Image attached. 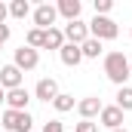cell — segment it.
Returning <instances> with one entry per match:
<instances>
[{
    "mask_svg": "<svg viewBox=\"0 0 132 132\" xmlns=\"http://www.w3.org/2000/svg\"><path fill=\"white\" fill-rule=\"evenodd\" d=\"M3 101H6V92H3V86H0V104H3Z\"/></svg>",
    "mask_w": 132,
    "mask_h": 132,
    "instance_id": "obj_25",
    "label": "cell"
},
{
    "mask_svg": "<svg viewBox=\"0 0 132 132\" xmlns=\"http://www.w3.org/2000/svg\"><path fill=\"white\" fill-rule=\"evenodd\" d=\"M74 132H98V126H95L92 120H80V123L74 126Z\"/></svg>",
    "mask_w": 132,
    "mask_h": 132,
    "instance_id": "obj_20",
    "label": "cell"
},
{
    "mask_svg": "<svg viewBox=\"0 0 132 132\" xmlns=\"http://www.w3.org/2000/svg\"><path fill=\"white\" fill-rule=\"evenodd\" d=\"M117 34H120L117 22L108 19V15H95V19L89 22V37H95V40H114Z\"/></svg>",
    "mask_w": 132,
    "mask_h": 132,
    "instance_id": "obj_3",
    "label": "cell"
},
{
    "mask_svg": "<svg viewBox=\"0 0 132 132\" xmlns=\"http://www.w3.org/2000/svg\"><path fill=\"white\" fill-rule=\"evenodd\" d=\"M0 86H3V92H9V89H19V86H22V71H19L15 65L0 68Z\"/></svg>",
    "mask_w": 132,
    "mask_h": 132,
    "instance_id": "obj_7",
    "label": "cell"
},
{
    "mask_svg": "<svg viewBox=\"0 0 132 132\" xmlns=\"http://www.w3.org/2000/svg\"><path fill=\"white\" fill-rule=\"evenodd\" d=\"M117 108H120V111H132V89L129 86H120V92H117Z\"/></svg>",
    "mask_w": 132,
    "mask_h": 132,
    "instance_id": "obj_18",
    "label": "cell"
},
{
    "mask_svg": "<svg viewBox=\"0 0 132 132\" xmlns=\"http://www.w3.org/2000/svg\"><path fill=\"white\" fill-rule=\"evenodd\" d=\"M12 65L25 74V71H34V68L40 65V55H37V49H31V46H22V49H15V62Z\"/></svg>",
    "mask_w": 132,
    "mask_h": 132,
    "instance_id": "obj_6",
    "label": "cell"
},
{
    "mask_svg": "<svg viewBox=\"0 0 132 132\" xmlns=\"http://www.w3.org/2000/svg\"><path fill=\"white\" fill-rule=\"evenodd\" d=\"M9 40V25H0V46Z\"/></svg>",
    "mask_w": 132,
    "mask_h": 132,
    "instance_id": "obj_23",
    "label": "cell"
},
{
    "mask_svg": "<svg viewBox=\"0 0 132 132\" xmlns=\"http://www.w3.org/2000/svg\"><path fill=\"white\" fill-rule=\"evenodd\" d=\"M80 52H83V59H98V55H101V40L89 37V40L80 46Z\"/></svg>",
    "mask_w": 132,
    "mask_h": 132,
    "instance_id": "obj_15",
    "label": "cell"
},
{
    "mask_svg": "<svg viewBox=\"0 0 132 132\" xmlns=\"http://www.w3.org/2000/svg\"><path fill=\"white\" fill-rule=\"evenodd\" d=\"M28 12H31V3H28V0H12V3H9V15H12V19H25Z\"/></svg>",
    "mask_w": 132,
    "mask_h": 132,
    "instance_id": "obj_17",
    "label": "cell"
},
{
    "mask_svg": "<svg viewBox=\"0 0 132 132\" xmlns=\"http://www.w3.org/2000/svg\"><path fill=\"white\" fill-rule=\"evenodd\" d=\"M28 101H31V95H28V89H9L6 92V104H9V111H28Z\"/></svg>",
    "mask_w": 132,
    "mask_h": 132,
    "instance_id": "obj_10",
    "label": "cell"
},
{
    "mask_svg": "<svg viewBox=\"0 0 132 132\" xmlns=\"http://www.w3.org/2000/svg\"><path fill=\"white\" fill-rule=\"evenodd\" d=\"M101 108H104V104H101L95 95H89V98L77 101V114H80L83 120H92V117H98V114H101Z\"/></svg>",
    "mask_w": 132,
    "mask_h": 132,
    "instance_id": "obj_11",
    "label": "cell"
},
{
    "mask_svg": "<svg viewBox=\"0 0 132 132\" xmlns=\"http://www.w3.org/2000/svg\"><path fill=\"white\" fill-rule=\"evenodd\" d=\"M34 95H37L40 101H55V95H59V83H55L52 77H43V80L37 83Z\"/></svg>",
    "mask_w": 132,
    "mask_h": 132,
    "instance_id": "obj_9",
    "label": "cell"
},
{
    "mask_svg": "<svg viewBox=\"0 0 132 132\" xmlns=\"http://www.w3.org/2000/svg\"><path fill=\"white\" fill-rule=\"evenodd\" d=\"M111 132H126V129H111Z\"/></svg>",
    "mask_w": 132,
    "mask_h": 132,
    "instance_id": "obj_26",
    "label": "cell"
},
{
    "mask_svg": "<svg viewBox=\"0 0 132 132\" xmlns=\"http://www.w3.org/2000/svg\"><path fill=\"white\" fill-rule=\"evenodd\" d=\"M59 15H65L68 22H77L80 19V0H59Z\"/></svg>",
    "mask_w": 132,
    "mask_h": 132,
    "instance_id": "obj_13",
    "label": "cell"
},
{
    "mask_svg": "<svg viewBox=\"0 0 132 132\" xmlns=\"http://www.w3.org/2000/svg\"><path fill=\"white\" fill-rule=\"evenodd\" d=\"M43 132H65V123H62V120H49V123L43 126Z\"/></svg>",
    "mask_w": 132,
    "mask_h": 132,
    "instance_id": "obj_22",
    "label": "cell"
},
{
    "mask_svg": "<svg viewBox=\"0 0 132 132\" xmlns=\"http://www.w3.org/2000/svg\"><path fill=\"white\" fill-rule=\"evenodd\" d=\"M6 15H9V6H6V3H0V25L6 22Z\"/></svg>",
    "mask_w": 132,
    "mask_h": 132,
    "instance_id": "obj_24",
    "label": "cell"
},
{
    "mask_svg": "<svg viewBox=\"0 0 132 132\" xmlns=\"http://www.w3.org/2000/svg\"><path fill=\"white\" fill-rule=\"evenodd\" d=\"M62 46H65V31L49 28V31L43 34V49H62Z\"/></svg>",
    "mask_w": 132,
    "mask_h": 132,
    "instance_id": "obj_14",
    "label": "cell"
},
{
    "mask_svg": "<svg viewBox=\"0 0 132 132\" xmlns=\"http://www.w3.org/2000/svg\"><path fill=\"white\" fill-rule=\"evenodd\" d=\"M0 126L9 129V132H31L34 117L28 111H9V108H6V111L0 114Z\"/></svg>",
    "mask_w": 132,
    "mask_h": 132,
    "instance_id": "obj_2",
    "label": "cell"
},
{
    "mask_svg": "<svg viewBox=\"0 0 132 132\" xmlns=\"http://www.w3.org/2000/svg\"><path fill=\"white\" fill-rule=\"evenodd\" d=\"M89 40V25L86 22H68L65 25V43H74V46H83Z\"/></svg>",
    "mask_w": 132,
    "mask_h": 132,
    "instance_id": "obj_5",
    "label": "cell"
},
{
    "mask_svg": "<svg viewBox=\"0 0 132 132\" xmlns=\"http://www.w3.org/2000/svg\"><path fill=\"white\" fill-rule=\"evenodd\" d=\"M98 120L108 126V129H120V126H123V111H120L117 104H108V108H101Z\"/></svg>",
    "mask_w": 132,
    "mask_h": 132,
    "instance_id": "obj_8",
    "label": "cell"
},
{
    "mask_svg": "<svg viewBox=\"0 0 132 132\" xmlns=\"http://www.w3.org/2000/svg\"><path fill=\"white\" fill-rule=\"evenodd\" d=\"M111 6H114L111 0H95V15H108V12H111Z\"/></svg>",
    "mask_w": 132,
    "mask_h": 132,
    "instance_id": "obj_21",
    "label": "cell"
},
{
    "mask_svg": "<svg viewBox=\"0 0 132 132\" xmlns=\"http://www.w3.org/2000/svg\"><path fill=\"white\" fill-rule=\"evenodd\" d=\"M43 34H46V31L31 28V31H28V43H25V46H31V49H43Z\"/></svg>",
    "mask_w": 132,
    "mask_h": 132,
    "instance_id": "obj_19",
    "label": "cell"
},
{
    "mask_svg": "<svg viewBox=\"0 0 132 132\" xmlns=\"http://www.w3.org/2000/svg\"><path fill=\"white\" fill-rule=\"evenodd\" d=\"M129 77H132V62H129Z\"/></svg>",
    "mask_w": 132,
    "mask_h": 132,
    "instance_id": "obj_27",
    "label": "cell"
},
{
    "mask_svg": "<svg viewBox=\"0 0 132 132\" xmlns=\"http://www.w3.org/2000/svg\"><path fill=\"white\" fill-rule=\"evenodd\" d=\"M104 74H108L111 83L123 86L126 77H129V59H126L123 52H108V55H104Z\"/></svg>",
    "mask_w": 132,
    "mask_h": 132,
    "instance_id": "obj_1",
    "label": "cell"
},
{
    "mask_svg": "<svg viewBox=\"0 0 132 132\" xmlns=\"http://www.w3.org/2000/svg\"><path fill=\"white\" fill-rule=\"evenodd\" d=\"M55 19H59V9H55L52 3H40V6L34 9V25H37L40 31H49V28L55 25Z\"/></svg>",
    "mask_w": 132,
    "mask_h": 132,
    "instance_id": "obj_4",
    "label": "cell"
},
{
    "mask_svg": "<svg viewBox=\"0 0 132 132\" xmlns=\"http://www.w3.org/2000/svg\"><path fill=\"white\" fill-rule=\"evenodd\" d=\"M52 108L59 111V114H68V111H74V95H65V92H59L55 101H52Z\"/></svg>",
    "mask_w": 132,
    "mask_h": 132,
    "instance_id": "obj_16",
    "label": "cell"
},
{
    "mask_svg": "<svg viewBox=\"0 0 132 132\" xmlns=\"http://www.w3.org/2000/svg\"><path fill=\"white\" fill-rule=\"evenodd\" d=\"M59 55H62V62H65L68 68H77L83 62V52H80V46H74V43H65V46L59 49Z\"/></svg>",
    "mask_w": 132,
    "mask_h": 132,
    "instance_id": "obj_12",
    "label": "cell"
}]
</instances>
